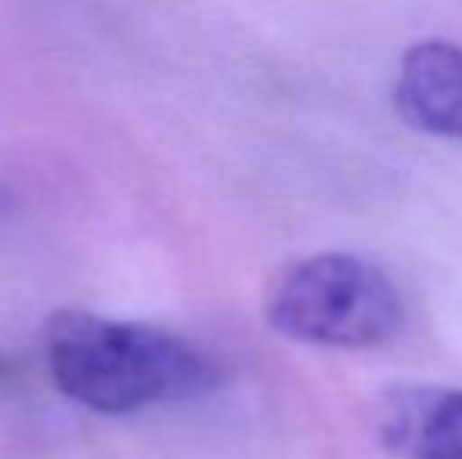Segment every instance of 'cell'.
Instances as JSON below:
<instances>
[{"mask_svg": "<svg viewBox=\"0 0 462 459\" xmlns=\"http://www.w3.org/2000/svg\"><path fill=\"white\" fill-rule=\"evenodd\" d=\"M54 387L97 416H129L164 403L208 397L220 368L195 344L142 321L63 308L44 327Z\"/></svg>", "mask_w": 462, "mask_h": 459, "instance_id": "6da1fadb", "label": "cell"}, {"mask_svg": "<svg viewBox=\"0 0 462 459\" xmlns=\"http://www.w3.org/2000/svg\"><path fill=\"white\" fill-rule=\"evenodd\" d=\"M264 318L280 337L321 349L387 346L406 321L393 277L356 252L296 258L271 280Z\"/></svg>", "mask_w": 462, "mask_h": 459, "instance_id": "7a4b0ae2", "label": "cell"}, {"mask_svg": "<svg viewBox=\"0 0 462 459\" xmlns=\"http://www.w3.org/2000/svg\"><path fill=\"white\" fill-rule=\"evenodd\" d=\"M374 435L396 459H462V387H393L374 406Z\"/></svg>", "mask_w": 462, "mask_h": 459, "instance_id": "3957f363", "label": "cell"}, {"mask_svg": "<svg viewBox=\"0 0 462 459\" xmlns=\"http://www.w3.org/2000/svg\"><path fill=\"white\" fill-rule=\"evenodd\" d=\"M393 107L412 129L462 142V48L428 38L402 54Z\"/></svg>", "mask_w": 462, "mask_h": 459, "instance_id": "277c9868", "label": "cell"}]
</instances>
